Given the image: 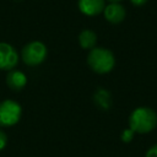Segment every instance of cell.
Returning a JSON list of instances; mask_svg holds the SVG:
<instances>
[{"mask_svg":"<svg viewBox=\"0 0 157 157\" xmlns=\"http://www.w3.org/2000/svg\"><path fill=\"white\" fill-rule=\"evenodd\" d=\"M20 61L18 52L11 44L0 42V70L10 71L13 70Z\"/></svg>","mask_w":157,"mask_h":157,"instance_id":"5","label":"cell"},{"mask_svg":"<svg viewBox=\"0 0 157 157\" xmlns=\"http://www.w3.org/2000/svg\"><path fill=\"white\" fill-rule=\"evenodd\" d=\"M78 43L82 49H93L97 44V34L92 29H83L78 34Z\"/></svg>","mask_w":157,"mask_h":157,"instance_id":"9","label":"cell"},{"mask_svg":"<svg viewBox=\"0 0 157 157\" xmlns=\"http://www.w3.org/2000/svg\"><path fill=\"white\" fill-rule=\"evenodd\" d=\"M93 101L96 103L97 107H99L101 109H109L112 105V98H110V93L104 90V88H98L93 96Z\"/></svg>","mask_w":157,"mask_h":157,"instance_id":"10","label":"cell"},{"mask_svg":"<svg viewBox=\"0 0 157 157\" xmlns=\"http://www.w3.org/2000/svg\"><path fill=\"white\" fill-rule=\"evenodd\" d=\"M48 49L43 42L32 40L21 50V59L27 66H38L47 59Z\"/></svg>","mask_w":157,"mask_h":157,"instance_id":"3","label":"cell"},{"mask_svg":"<svg viewBox=\"0 0 157 157\" xmlns=\"http://www.w3.org/2000/svg\"><path fill=\"white\" fill-rule=\"evenodd\" d=\"M87 64L96 74H108L115 66V56L112 50L103 47H94L88 52Z\"/></svg>","mask_w":157,"mask_h":157,"instance_id":"2","label":"cell"},{"mask_svg":"<svg viewBox=\"0 0 157 157\" xmlns=\"http://www.w3.org/2000/svg\"><path fill=\"white\" fill-rule=\"evenodd\" d=\"M77 6L83 15L93 17L103 12L105 7V1L104 0H78Z\"/></svg>","mask_w":157,"mask_h":157,"instance_id":"7","label":"cell"},{"mask_svg":"<svg viewBox=\"0 0 157 157\" xmlns=\"http://www.w3.org/2000/svg\"><path fill=\"white\" fill-rule=\"evenodd\" d=\"M6 85L12 91H21L27 85V76L20 70H10L6 75Z\"/></svg>","mask_w":157,"mask_h":157,"instance_id":"8","label":"cell"},{"mask_svg":"<svg viewBox=\"0 0 157 157\" xmlns=\"http://www.w3.org/2000/svg\"><path fill=\"white\" fill-rule=\"evenodd\" d=\"M22 115L21 104L12 99H4L0 102V128H9L16 125Z\"/></svg>","mask_w":157,"mask_h":157,"instance_id":"4","label":"cell"},{"mask_svg":"<svg viewBox=\"0 0 157 157\" xmlns=\"http://www.w3.org/2000/svg\"><path fill=\"white\" fill-rule=\"evenodd\" d=\"M108 1H110V2H120L121 0H108Z\"/></svg>","mask_w":157,"mask_h":157,"instance_id":"15","label":"cell"},{"mask_svg":"<svg viewBox=\"0 0 157 157\" xmlns=\"http://www.w3.org/2000/svg\"><path fill=\"white\" fill-rule=\"evenodd\" d=\"M7 142H9V137L6 132L0 128V151H2L7 146Z\"/></svg>","mask_w":157,"mask_h":157,"instance_id":"12","label":"cell"},{"mask_svg":"<svg viewBox=\"0 0 157 157\" xmlns=\"http://www.w3.org/2000/svg\"><path fill=\"white\" fill-rule=\"evenodd\" d=\"M157 126V114L150 107H137L129 115V128L135 134H148Z\"/></svg>","mask_w":157,"mask_h":157,"instance_id":"1","label":"cell"},{"mask_svg":"<svg viewBox=\"0 0 157 157\" xmlns=\"http://www.w3.org/2000/svg\"><path fill=\"white\" fill-rule=\"evenodd\" d=\"M145 157H157V144L152 145V146L146 151Z\"/></svg>","mask_w":157,"mask_h":157,"instance_id":"13","label":"cell"},{"mask_svg":"<svg viewBox=\"0 0 157 157\" xmlns=\"http://www.w3.org/2000/svg\"><path fill=\"white\" fill-rule=\"evenodd\" d=\"M134 135H135V132H134V131H132L130 128H128V129H124V130L121 131L120 139H121V141H123V142L128 144V142L132 141V139H134Z\"/></svg>","mask_w":157,"mask_h":157,"instance_id":"11","label":"cell"},{"mask_svg":"<svg viewBox=\"0 0 157 157\" xmlns=\"http://www.w3.org/2000/svg\"><path fill=\"white\" fill-rule=\"evenodd\" d=\"M125 15H126L125 7L120 2H109L108 5H105L103 10L104 18L113 25H118L123 22L125 18Z\"/></svg>","mask_w":157,"mask_h":157,"instance_id":"6","label":"cell"},{"mask_svg":"<svg viewBox=\"0 0 157 157\" xmlns=\"http://www.w3.org/2000/svg\"><path fill=\"white\" fill-rule=\"evenodd\" d=\"M147 1H148V0H130V2H131L132 5H135V6H142V5H145Z\"/></svg>","mask_w":157,"mask_h":157,"instance_id":"14","label":"cell"}]
</instances>
